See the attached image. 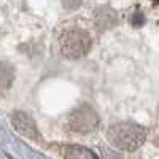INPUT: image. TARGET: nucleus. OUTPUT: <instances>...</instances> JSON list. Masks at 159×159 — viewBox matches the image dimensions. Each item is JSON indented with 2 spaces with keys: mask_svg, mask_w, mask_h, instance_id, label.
<instances>
[{
  "mask_svg": "<svg viewBox=\"0 0 159 159\" xmlns=\"http://www.w3.org/2000/svg\"><path fill=\"white\" fill-rule=\"evenodd\" d=\"M107 139L116 150L135 151L147 140V129L135 123H118L108 127Z\"/></svg>",
  "mask_w": 159,
  "mask_h": 159,
  "instance_id": "1",
  "label": "nucleus"
},
{
  "mask_svg": "<svg viewBox=\"0 0 159 159\" xmlns=\"http://www.w3.org/2000/svg\"><path fill=\"white\" fill-rule=\"evenodd\" d=\"M92 48V38L81 27H69L62 30L57 38V49L64 59L76 61L84 57Z\"/></svg>",
  "mask_w": 159,
  "mask_h": 159,
  "instance_id": "2",
  "label": "nucleus"
},
{
  "mask_svg": "<svg viewBox=\"0 0 159 159\" xmlns=\"http://www.w3.org/2000/svg\"><path fill=\"white\" fill-rule=\"evenodd\" d=\"M99 115L97 111L88 103H83L76 107L67 119V126L75 134H89L94 132L99 126Z\"/></svg>",
  "mask_w": 159,
  "mask_h": 159,
  "instance_id": "3",
  "label": "nucleus"
},
{
  "mask_svg": "<svg viewBox=\"0 0 159 159\" xmlns=\"http://www.w3.org/2000/svg\"><path fill=\"white\" fill-rule=\"evenodd\" d=\"M10 119H11V126L15 127V130L19 132L22 137L29 139L32 142H42V134H40V130L37 129L35 121L27 113H24L21 110L13 111Z\"/></svg>",
  "mask_w": 159,
  "mask_h": 159,
  "instance_id": "4",
  "label": "nucleus"
},
{
  "mask_svg": "<svg viewBox=\"0 0 159 159\" xmlns=\"http://www.w3.org/2000/svg\"><path fill=\"white\" fill-rule=\"evenodd\" d=\"M119 22L118 13L108 7V5H100L94 10V24L99 30H110Z\"/></svg>",
  "mask_w": 159,
  "mask_h": 159,
  "instance_id": "5",
  "label": "nucleus"
},
{
  "mask_svg": "<svg viewBox=\"0 0 159 159\" xmlns=\"http://www.w3.org/2000/svg\"><path fill=\"white\" fill-rule=\"evenodd\" d=\"M64 159H99V157L86 147L70 145L64 150Z\"/></svg>",
  "mask_w": 159,
  "mask_h": 159,
  "instance_id": "6",
  "label": "nucleus"
},
{
  "mask_svg": "<svg viewBox=\"0 0 159 159\" xmlns=\"http://www.w3.org/2000/svg\"><path fill=\"white\" fill-rule=\"evenodd\" d=\"M61 2H62V7L67 11H75L81 7L83 0H61Z\"/></svg>",
  "mask_w": 159,
  "mask_h": 159,
  "instance_id": "7",
  "label": "nucleus"
},
{
  "mask_svg": "<svg viewBox=\"0 0 159 159\" xmlns=\"http://www.w3.org/2000/svg\"><path fill=\"white\" fill-rule=\"evenodd\" d=\"M130 21H132V25H135V27L142 25V24L145 22V16H143V13H140V11H135L134 15H132Z\"/></svg>",
  "mask_w": 159,
  "mask_h": 159,
  "instance_id": "8",
  "label": "nucleus"
},
{
  "mask_svg": "<svg viewBox=\"0 0 159 159\" xmlns=\"http://www.w3.org/2000/svg\"><path fill=\"white\" fill-rule=\"evenodd\" d=\"M100 150H102V153H103V154L110 156V151H108L107 148H105V147H100ZM102 159H105V157H102ZM113 159H119V156H118V154H113Z\"/></svg>",
  "mask_w": 159,
  "mask_h": 159,
  "instance_id": "9",
  "label": "nucleus"
}]
</instances>
